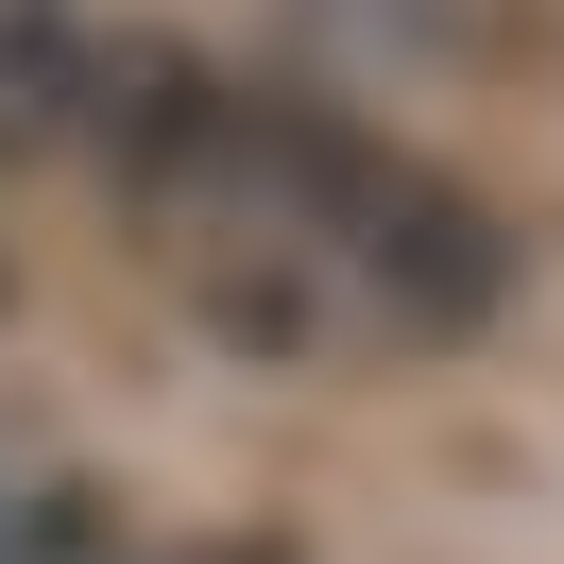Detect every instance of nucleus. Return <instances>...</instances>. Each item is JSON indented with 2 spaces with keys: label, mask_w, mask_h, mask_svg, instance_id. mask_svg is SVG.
<instances>
[{
  "label": "nucleus",
  "mask_w": 564,
  "mask_h": 564,
  "mask_svg": "<svg viewBox=\"0 0 564 564\" xmlns=\"http://www.w3.org/2000/svg\"><path fill=\"white\" fill-rule=\"evenodd\" d=\"M86 154L120 172V206L154 223L188 291H206L223 343H462V325L513 291V240L462 172H427L411 138L343 104H291V86H240L206 52L138 35L86 52Z\"/></svg>",
  "instance_id": "nucleus-1"
},
{
  "label": "nucleus",
  "mask_w": 564,
  "mask_h": 564,
  "mask_svg": "<svg viewBox=\"0 0 564 564\" xmlns=\"http://www.w3.org/2000/svg\"><path fill=\"white\" fill-rule=\"evenodd\" d=\"M86 138V0H0V172Z\"/></svg>",
  "instance_id": "nucleus-2"
}]
</instances>
